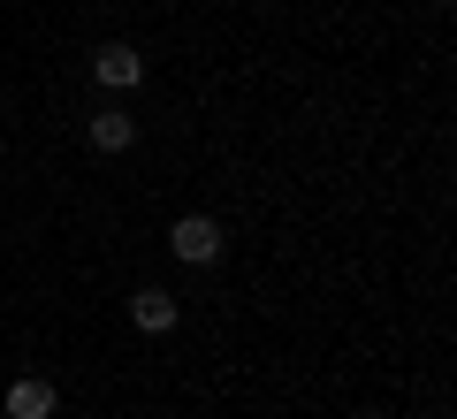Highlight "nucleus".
Returning a JSON list of instances; mask_svg holds the SVG:
<instances>
[{"label": "nucleus", "mask_w": 457, "mask_h": 419, "mask_svg": "<svg viewBox=\"0 0 457 419\" xmlns=\"http://www.w3.org/2000/svg\"><path fill=\"white\" fill-rule=\"evenodd\" d=\"M221 222H213V214H183L176 229H168V252L183 259V267H213V259H221Z\"/></svg>", "instance_id": "f257e3e1"}, {"label": "nucleus", "mask_w": 457, "mask_h": 419, "mask_svg": "<svg viewBox=\"0 0 457 419\" xmlns=\"http://www.w3.org/2000/svg\"><path fill=\"white\" fill-rule=\"evenodd\" d=\"M92 77L107 84V92H130V84L145 77V62H137V46H99L92 54Z\"/></svg>", "instance_id": "f03ea898"}, {"label": "nucleus", "mask_w": 457, "mask_h": 419, "mask_svg": "<svg viewBox=\"0 0 457 419\" xmlns=\"http://www.w3.org/2000/svg\"><path fill=\"white\" fill-rule=\"evenodd\" d=\"M62 412V397H54V381H38V373H23L16 389H8V419H54Z\"/></svg>", "instance_id": "7ed1b4c3"}, {"label": "nucleus", "mask_w": 457, "mask_h": 419, "mask_svg": "<svg viewBox=\"0 0 457 419\" xmlns=\"http://www.w3.org/2000/svg\"><path fill=\"white\" fill-rule=\"evenodd\" d=\"M84 138H92V153H130V146H137V122H130L122 107H99Z\"/></svg>", "instance_id": "20e7f679"}, {"label": "nucleus", "mask_w": 457, "mask_h": 419, "mask_svg": "<svg viewBox=\"0 0 457 419\" xmlns=\"http://www.w3.org/2000/svg\"><path fill=\"white\" fill-rule=\"evenodd\" d=\"M130 321L145 328V336H168V328L183 321V306H176L168 290H137V297H130Z\"/></svg>", "instance_id": "39448f33"}]
</instances>
